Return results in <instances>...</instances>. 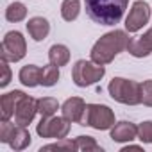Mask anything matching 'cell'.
<instances>
[{"label":"cell","instance_id":"1","mask_svg":"<svg viewBox=\"0 0 152 152\" xmlns=\"http://www.w3.org/2000/svg\"><path fill=\"white\" fill-rule=\"evenodd\" d=\"M86 15L99 25H116L129 6V0H84Z\"/></svg>","mask_w":152,"mask_h":152},{"label":"cell","instance_id":"2","mask_svg":"<svg viewBox=\"0 0 152 152\" xmlns=\"http://www.w3.org/2000/svg\"><path fill=\"white\" fill-rule=\"evenodd\" d=\"M131 38L127 36L125 31H111L107 34H104L100 39H97V43L91 47L90 57L91 61L99 63V64H109L120 52L127 50Z\"/></svg>","mask_w":152,"mask_h":152},{"label":"cell","instance_id":"3","mask_svg":"<svg viewBox=\"0 0 152 152\" xmlns=\"http://www.w3.org/2000/svg\"><path fill=\"white\" fill-rule=\"evenodd\" d=\"M107 91L111 95L113 100L125 104V106H136L141 104V97H140V83L132 81V79H124V77H115L109 86Z\"/></svg>","mask_w":152,"mask_h":152},{"label":"cell","instance_id":"4","mask_svg":"<svg viewBox=\"0 0 152 152\" xmlns=\"http://www.w3.org/2000/svg\"><path fill=\"white\" fill-rule=\"evenodd\" d=\"M79 125L93 127L97 131H107L115 125V113L104 104H86Z\"/></svg>","mask_w":152,"mask_h":152},{"label":"cell","instance_id":"5","mask_svg":"<svg viewBox=\"0 0 152 152\" xmlns=\"http://www.w3.org/2000/svg\"><path fill=\"white\" fill-rule=\"evenodd\" d=\"M106 75V68L104 64H99L95 61H86V59H79L73 64L72 70V79L75 83V86L79 88H86L91 84H97L102 77Z\"/></svg>","mask_w":152,"mask_h":152},{"label":"cell","instance_id":"6","mask_svg":"<svg viewBox=\"0 0 152 152\" xmlns=\"http://www.w3.org/2000/svg\"><path fill=\"white\" fill-rule=\"evenodd\" d=\"M25 54H27V43H25L23 34L18 31H9L2 39L0 56L6 57L9 63H18L25 57Z\"/></svg>","mask_w":152,"mask_h":152},{"label":"cell","instance_id":"7","mask_svg":"<svg viewBox=\"0 0 152 152\" xmlns=\"http://www.w3.org/2000/svg\"><path fill=\"white\" fill-rule=\"evenodd\" d=\"M36 132L41 138H52L61 140L66 138L70 132V122L64 116H41L39 124L36 125Z\"/></svg>","mask_w":152,"mask_h":152},{"label":"cell","instance_id":"8","mask_svg":"<svg viewBox=\"0 0 152 152\" xmlns=\"http://www.w3.org/2000/svg\"><path fill=\"white\" fill-rule=\"evenodd\" d=\"M150 20V6L143 0H138V2L132 4L127 18H125V31L127 32H138L141 31Z\"/></svg>","mask_w":152,"mask_h":152},{"label":"cell","instance_id":"9","mask_svg":"<svg viewBox=\"0 0 152 152\" xmlns=\"http://www.w3.org/2000/svg\"><path fill=\"white\" fill-rule=\"evenodd\" d=\"M36 113H38V100H36V99H32V97H29V95H25V97L20 100L18 107H16L15 122H16L18 125L29 127V125L32 124V120H34Z\"/></svg>","mask_w":152,"mask_h":152},{"label":"cell","instance_id":"10","mask_svg":"<svg viewBox=\"0 0 152 152\" xmlns=\"http://www.w3.org/2000/svg\"><path fill=\"white\" fill-rule=\"evenodd\" d=\"M127 52L134 57H147L152 54V27L138 38H131L127 45Z\"/></svg>","mask_w":152,"mask_h":152},{"label":"cell","instance_id":"11","mask_svg":"<svg viewBox=\"0 0 152 152\" xmlns=\"http://www.w3.org/2000/svg\"><path fill=\"white\" fill-rule=\"evenodd\" d=\"M23 97H25V93L20 91V90L4 93L0 97V118L2 120H11V116H15L16 107H18V104H20V100Z\"/></svg>","mask_w":152,"mask_h":152},{"label":"cell","instance_id":"12","mask_svg":"<svg viewBox=\"0 0 152 152\" xmlns=\"http://www.w3.org/2000/svg\"><path fill=\"white\" fill-rule=\"evenodd\" d=\"M84 107H86V102L81 97H70L61 106V113L70 124H79V120L84 113Z\"/></svg>","mask_w":152,"mask_h":152},{"label":"cell","instance_id":"13","mask_svg":"<svg viewBox=\"0 0 152 152\" xmlns=\"http://www.w3.org/2000/svg\"><path fill=\"white\" fill-rule=\"evenodd\" d=\"M109 131H111V140L116 143H129L138 138V125L131 122H118Z\"/></svg>","mask_w":152,"mask_h":152},{"label":"cell","instance_id":"14","mask_svg":"<svg viewBox=\"0 0 152 152\" xmlns=\"http://www.w3.org/2000/svg\"><path fill=\"white\" fill-rule=\"evenodd\" d=\"M27 32L34 41H43L50 32V23L43 16H34L27 22Z\"/></svg>","mask_w":152,"mask_h":152},{"label":"cell","instance_id":"15","mask_svg":"<svg viewBox=\"0 0 152 152\" xmlns=\"http://www.w3.org/2000/svg\"><path fill=\"white\" fill-rule=\"evenodd\" d=\"M41 70L43 68H39L36 64H25V66H22V70L18 73V79L23 86L36 88L41 84Z\"/></svg>","mask_w":152,"mask_h":152},{"label":"cell","instance_id":"16","mask_svg":"<svg viewBox=\"0 0 152 152\" xmlns=\"http://www.w3.org/2000/svg\"><path fill=\"white\" fill-rule=\"evenodd\" d=\"M7 145L13 150H23V148H27L31 145V132L27 131V127L16 124L15 129H13V132H11V136H9Z\"/></svg>","mask_w":152,"mask_h":152},{"label":"cell","instance_id":"17","mask_svg":"<svg viewBox=\"0 0 152 152\" xmlns=\"http://www.w3.org/2000/svg\"><path fill=\"white\" fill-rule=\"evenodd\" d=\"M48 61L52 64H56V66L68 64V61H70V50H68V47L66 45H61V43L52 45L48 48Z\"/></svg>","mask_w":152,"mask_h":152},{"label":"cell","instance_id":"18","mask_svg":"<svg viewBox=\"0 0 152 152\" xmlns=\"http://www.w3.org/2000/svg\"><path fill=\"white\" fill-rule=\"evenodd\" d=\"M81 13V2L79 0H64L61 4V16L64 22H73L77 20Z\"/></svg>","mask_w":152,"mask_h":152},{"label":"cell","instance_id":"19","mask_svg":"<svg viewBox=\"0 0 152 152\" xmlns=\"http://www.w3.org/2000/svg\"><path fill=\"white\" fill-rule=\"evenodd\" d=\"M25 16H27V7H25L22 2H13V4H9L7 9H6V18H7V22H11V23L22 22V20H25Z\"/></svg>","mask_w":152,"mask_h":152},{"label":"cell","instance_id":"20","mask_svg":"<svg viewBox=\"0 0 152 152\" xmlns=\"http://www.w3.org/2000/svg\"><path fill=\"white\" fill-rule=\"evenodd\" d=\"M57 81H59V66H56L52 63L43 66V70H41V86L52 88Z\"/></svg>","mask_w":152,"mask_h":152},{"label":"cell","instance_id":"21","mask_svg":"<svg viewBox=\"0 0 152 152\" xmlns=\"http://www.w3.org/2000/svg\"><path fill=\"white\" fill-rule=\"evenodd\" d=\"M59 109V102L52 97H43L38 99V113L41 116H54Z\"/></svg>","mask_w":152,"mask_h":152},{"label":"cell","instance_id":"22","mask_svg":"<svg viewBox=\"0 0 152 152\" xmlns=\"http://www.w3.org/2000/svg\"><path fill=\"white\" fill-rule=\"evenodd\" d=\"M75 147L81 152H102V147L91 136H77L75 138Z\"/></svg>","mask_w":152,"mask_h":152},{"label":"cell","instance_id":"23","mask_svg":"<svg viewBox=\"0 0 152 152\" xmlns=\"http://www.w3.org/2000/svg\"><path fill=\"white\" fill-rule=\"evenodd\" d=\"M39 150H41V152H47V150H77V147H75V140L61 138V140H57L56 143H50V145L41 147Z\"/></svg>","mask_w":152,"mask_h":152},{"label":"cell","instance_id":"24","mask_svg":"<svg viewBox=\"0 0 152 152\" xmlns=\"http://www.w3.org/2000/svg\"><path fill=\"white\" fill-rule=\"evenodd\" d=\"M140 97H141V104L152 107V79L143 81L140 84Z\"/></svg>","mask_w":152,"mask_h":152},{"label":"cell","instance_id":"25","mask_svg":"<svg viewBox=\"0 0 152 152\" xmlns=\"http://www.w3.org/2000/svg\"><path fill=\"white\" fill-rule=\"evenodd\" d=\"M138 140L143 143H152V122H143L138 125Z\"/></svg>","mask_w":152,"mask_h":152},{"label":"cell","instance_id":"26","mask_svg":"<svg viewBox=\"0 0 152 152\" xmlns=\"http://www.w3.org/2000/svg\"><path fill=\"white\" fill-rule=\"evenodd\" d=\"M15 125H16V122L11 124L9 120H2V124H0V143H7L9 141V136H11Z\"/></svg>","mask_w":152,"mask_h":152},{"label":"cell","instance_id":"27","mask_svg":"<svg viewBox=\"0 0 152 152\" xmlns=\"http://www.w3.org/2000/svg\"><path fill=\"white\" fill-rule=\"evenodd\" d=\"M11 83V68H9V61L6 57H2V79H0V86L6 88Z\"/></svg>","mask_w":152,"mask_h":152},{"label":"cell","instance_id":"28","mask_svg":"<svg viewBox=\"0 0 152 152\" xmlns=\"http://www.w3.org/2000/svg\"><path fill=\"white\" fill-rule=\"evenodd\" d=\"M129 150H141V147H138V145H127V147L122 148V152H129Z\"/></svg>","mask_w":152,"mask_h":152}]
</instances>
